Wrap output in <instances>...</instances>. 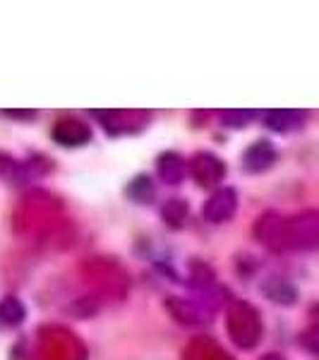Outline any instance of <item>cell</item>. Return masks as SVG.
<instances>
[{
    "label": "cell",
    "mask_w": 319,
    "mask_h": 360,
    "mask_svg": "<svg viewBox=\"0 0 319 360\" xmlns=\"http://www.w3.org/2000/svg\"><path fill=\"white\" fill-rule=\"evenodd\" d=\"M283 226L286 219L276 212H266L257 219L252 229V236L269 250H283Z\"/></svg>",
    "instance_id": "obj_6"
},
{
    "label": "cell",
    "mask_w": 319,
    "mask_h": 360,
    "mask_svg": "<svg viewBox=\"0 0 319 360\" xmlns=\"http://www.w3.org/2000/svg\"><path fill=\"white\" fill-rule=\"evenodd\" d=\"M254 111H242V108H228V111H221V123L230 130H240L245 127L250 120L254 118Z\"/></svg>",
    "instance_id": "obj_17"
},
{
    "label": "cell",
    "mask_w": 319,
    "mask_h": 360,
    "mask_svg": "<svg viewBox=\"0 0 319 360\" xmlns=\"http://www.w3.org/2000/svg\"><path fill=\"white\" fill-rule=\"evenodd\" d=\"M259 360H283V358L278 356V353H266V356H262Z\"/></svg>",
    "instance_id": "obj_19"
},
{
    "label": "cell",
    "mask_w": 319,
    "mask_h": 360,
    "mask_svg": "<svg viewBox=\"0 0 319 360\" xmlns=\"http://www.w3.org/2000/svg\"><path fill=\"white\" fill-rule=\"evenodd\" d=\"M190 176L195 178V183L200 188H216L219 183L226 178V164L223 159H219L211 152H197L190 159Z\"/></svg>",
    "instance_id": "obj_3"
},
{
    "label": "cell",
    "mask_w": 319,
    "mask_h": 360,
    "mask_svg": "<svg viewBox=\"0 0 319 360\" xmlns=\"http://www.w3.org/2000/svg\"><path fill=\"white\" fill-rule=\"evenodd\" d=\"M51 137H53L56 144L67 147V149L84 147V144L91 139V127L77 118H60L53 125V130H51Z\"/></svg>",
    "instance_id": "obj_5"
},
{
    "label": "cell",
    "mask_w": 319,
    "mask_h": 360,
    "mask_svg": "<svg viewBox=\"0 0 319 360\" xmlns=\"http://www.w3.org/2000/svg\"><path fill=\"white\" fill-rule=\"evenodd\" d=\"M303 346L319 356V303L310 307V327L303 332Z\"/></svg>",
    "instance_id": "obj_16"
},
{
    "label": "cell",
    "mask_w": 319,
    "mask_h": 360,
    "mask_svg": "<svg viewBox=\"0 0 319 360\" xmlns=\"http://www.w3.org/2000/svg\"><path fill=\"white\" fill-rule=\"evenodd\" d=\"M125 193L127 197H130L132 202H139V205H149L152 202V197H154V180L149 178V176H135L127 183V188H125Z\"/></svg>",
    "instance_id": "obj_14"
},
{
    "label": "cell",
    "mask_w": 319,
    "mask_h": 360,
    "mask_svg": "<svg viewBox=\"0 0 319 360\" xmlns=\"http://www.w3.org/2000/svg\"><path fill=\"white\" fill-rule=\"evenodd\" d=\"M226 332L230 341L240 351H252L254 346L262 341V317H259L257 307L245 303V300H233L226 312Z\"/></svg>",
    "instance_id": "obj_1"
},
{
    "label": "cell",
    "mask_w": 319,
    "mask_h": 360,
    "mask_svg": "<svg viewBox=\"0 0 319 360\" xmlns=\"http://www.w3.org/2000/svg\"><path fill=\"white\" fill-rule=\"evenodd\" d=\"M156 173L168 185H181L188 176V161L178 152H164L156 159Z\"/></svg>",
    "instance_id": "obj_9"
},
{
    "label": "cell",
    "mask_w": 319,
    "mask_h": 360,
    "mask_svg": "<svg viewBox=\"0 0 319 360\" xmlns=\"http://www.w3.org/2000/svg\"><path fill=\"white\" fill-rule=\"evenodd\" d=\"M0 178L10 180V183H25L29 180L27 164H20L8 154H0Z\"/></svg>",
    "instance_id": "obj_15"
},
{
    "label": "cell",
    "mask_w": 319,
    "mask_h": 360,
    "mask_svg": "<svg viewBox=\"0 0 319 360\" xmlns=\"http://www.w3.org/2000/svg\"><path fill=\"white\" fill-rule=\"evenodd\" d=\"M27 317V307L17 295H5L0 300V324L3 327H20Z\"/></svg>",
    "instance_id": "obj_12"
},
{
    "label": "cell",
    "mask_w": 319,
    "mask_h": 360,
    "mask_svg": "<svg viewBox=\"0 0 319 360\" xmlns=\"http://www.w3.org/2000/svg\"><path fill=\"white\" fill-rule=\"evenodd\" d=\"M166 307L178 322L185 324V327H202V324H207L209 319H211L204 307L190 298H168Z\"/></svg>",
    "instance_id": "obj_8"
},
{
    "label": "cell",
    "mask_w": 319,
    "mask_h": 360,
    "mask_svg": "<svg viewBox=\"0 0 319 360\" xmlns=\"http://www.w3.org/2000/svg\"><path fill=\"white\" fill-rule=\"evenodd\" d=\"M5 115H10V118H15V120H32V118H37V113H34V111H5Z\"/></svg>",
    "instance_id": "obj_18"
},
{
    "label": "cell",
    "mask_w": 319,
    "mask_h": 360,
    "mask_svg": "<svg viewBox=\"0 0 319 360\" xmlns=\"http://www.w3.org/2000/svg\"><path fill=\"white\" fill-rule=\"evenodd\" d=\"M188 217H190V207L183 197H173V200H168L166 205L161 207V219L166 221L168 229H176V231L183 229Z\"/></svg>",
    "instance_id": "obj_13"
},
{
    "label": "cell",
    "mask_w": 319,
    "mask_h": 360,
    "mask_svg": "<svg viewBox=\"0 0 319 360\" xmlns=\"http://www.w3.org/2000/svg\"><path fill=\"white\" fill-rule=\"evenodd\" d=\"M283 250L293 252H312L319 250V212L305 209L286 219L283 226Z\"/></svg>",
    "instance_id": "obj_2"
},
{
    "label": "cell",
    "mask_w": 319,
    "mask_h": 360,
    "mask_svg": "<svg viewBox=\"0 0 319 360\" xmlns=\"http://www.w3.org/2000/svg\"><path fill=\"white\" fill-rule=\"evenodd\" d=\"M237 209V193L233 188H219L209 195V200L204 202V221L209 224H226L228 219H233Z\"/></svg>",
    "instance_id": "obj_4"
},
{
    "label": "cell",
    "mask_w": 319,
    "mask_h": 360,
    "mask_svg": "<svg viewBox=\"0 0 319 360\" xmlns=\"http://www.w3.org/2000/svg\"><path fill=\"white\" fill-rule=\"evenodd\" d=\"M278 154L274 144L266 142V139H257L254 144L245 149L242 154V171L245 173H264L276 164Z\"/></svg>",
    "instance_id": "obj_7"
},
{
    "label": "cell",
    "mask_w": 319,
    "mask_h": 360,
    "mask_svg": "<svg viewBox=\"0 0 319 360\" xmlns=\"http://www.w3.org/2000/svg\"><path fill=\"white\" fill-rule=\"evenodd\" d=\"M305 120L303 111H293V108H276V111L264 113V125L274 132H291L298 130Z\"/></svg>",
    "instance_id": "obj_11"
},
{
    "label": "cell",
    "mask_w": 319,
    "mask_h": 360,
    "mask_svg": "<svg viewBox=\"0 0 319 360\" xmlns=\"http://www.w3.org/2000/svg\"><path fill=\"white\" fill-rule=\"evenodd\" d=\"M262 293L276 305H295L298 303V288L281 276H271L262 283Z\"/></svg>",
    "instance_id": "obj_10"
}]
</instances>
